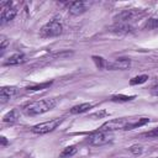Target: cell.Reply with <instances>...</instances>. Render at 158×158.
Instances as JSON below:
<instances>
[{"instance_id": "cell-14", "label": "cell", "mask_w": 158, "mask_h": 158, "mask_svg": "<svg viewBox=\"0 0 158 158\" xmlns=\"http://www.w3.org/2000/svg\"><path fill=\"white\" fill-rule=\"evenodd\" d=\"M77 151H78V148H77L75 146H68V147H65V148L60 152L59 157H60V158H68V157H72V156H74V154L77 153Z\"/></svg>"}, {"instance_id": "cell-1", "label": "cell", "mask_w": 158, "mask_h": 158, "mask_svg": "<svg viewBox=\"0 0 158 158\" xmlns=\"http://www.w3.org/2000/svg\"><path fill=\"white\" fill-rule=\"evenodd\" d=\"M56 105H57V99L47 98V99H42V100L30 102L28 105H26L22 109V111L27 116H36V115H41V114H44V112L54 109Z\"/></svg>"}, {"instance_id": "cell-9", "label": "cell", "mask_w": 158, "mask_h": 158, "mask_svg": "<svg viewBox=\"0 0 158 158\" xmlns=\"http://www.w3.org/2000/svg\"><path fill=\"white\" fill-rule=\"evenodd\" d=\"M131 65V60L128 58H118L115 59L114 62H106L105 68L106 69H118V70H125L128 69Z\"/></svg>"}, {"instance_id": "cell-17", "label": "cell", "mask_w": 158, "mask_h": 158, "mask_svg": "<svg viewBox=\"0 0 158 158\" xmlns=\"http://www.w3.org/2000/svg\"><path fill=\"white\" fill-rule=\"evenodd\" d=\"M147 79H148V75H146V74H142V75H137V77H135V78H132V79L130 80V84H131V85L142 84V83L147 81Z\"/></svg>"}, {"instance_id": "cell-16", "label": "cell", "mask_w": 158, "mask_h": 158, "mask_svg": "<svg viewBox=\"0 0 158 158\" xmlns=\"http://www.w3.org/2000/svg\"><path fill=\"white\" fill-rule=\"evenodd\" d=\"M16 120H17V111H16V110L9 111V112L2 117V121H4V122H10V123L15 122Z\"/></svg>"}, {"instance_id": "cell-6", "label": "cell", "mask_w": 158, "mask_h": 158, "mask_svg": "<svg viewBox=\"0 0 158 158\" xmlns=\"http://www.w3.org/2000/svg\"><path fill=\"white\" fill-rule=\"evenodd\" d=\"M131 122V118H126V117H121V118H114L110 120L107 122H105L100 130L101 131H107V132H112L116 130H127L128 123Z\"/></svg>"}, {"instance_id": "cell-5", "label": "cell", "mask_w": 158, "mask_h": 158, "mask_svg": "<svg viewBox=\"0 0 158 158\" xmlns=\"http://www.w3.org/2000/svg\"><path fill=\"white\" fill-rule=\"evenodd\" d=\"M62 118H52L49 121H46V122H42V123H37L35 125L31 131L33 133H37V135H44V133H48V132H52L54 131L60 123H62Z\"/></svg>"}, {"instance_id": "cell-11", "label": "cell", "mask_w": 158, "mask_h": 158, "mask_svg": "<svg viewBox=\"0 0 158 158\" xmlns=\"http://www.w3.org/2000/svg\"><path fill=\"white\" fill-rule=\"evenodd\" d=\"M23 62H26V56L23 53H14L4 62V65H19Z\"/></svg>"}, {"instance_id": "cell-4", "label": "cell", "mask_w": 158, "mask_h": 158, "mask_svg": "<svg viewBox=\"0 0 158 158\" xmlns=\"http://www.w3.org/2000/svg\"><path fill=\"white\" fill-rule=\"evenodd\" d=\"M143 14H144V10L142 9H126L121 11L115 17V20L116 22H121V23H131L132 21L139 19Z\"/></svg>"}, {"instance_id": "cell-23", "label": "cell", "mask_w": 158, "mask_h": 158, "mask_svg": "<svg viewBox=\"0 0 158 158\" xmlns=\"http://www.w3.org/2000/svg\"><path fill=\"white\" fill-rule=\"evenodd\" d=\"M151 91H152V94H153V95H156V96H158V84H156L154 86H152V89H151Z\"/></svg>"}, {"instance_id": "cell-8", "label": "cell", "mask_w": 158, "mask_h": 158, "mask_svg": "<svg viewBox=\"0 0 158 158\" xmlns=\"http://www.w3.org/2000/svg\"><path fill=\"white\" fill-rule=\"evenodd\" d=\"M65 6L69 14L73 16L81 15L83 12L86 11V2L84 1H69V2H65Z\"/></svg>"}, {"instance_id": "cell-3", "label": "cell", "mask_w": 158, "mask_h": 158, "mask_svg": "<svg viewBox=\"0 0 158 158\" xmlns=\"http://www.w3.org/2000/svg\"><path fill=\"white\" fill-rule=\"evenodd\" d=\"M114 139V136L111 132H107V131H96L94 133H91L89 137H88V142L89 144L91 146H104V144H107L110 142H112Z\"/></svg>"}, {"instance_id": "cell-21", "label": "cell", "mask_w": 158, "mask_h": 158, "mask_svg": "<svg viewBox=\"0 0 158 158\" xmlns=\"http://www.w3.org/2000/svg\"><path fill=\"white\" fill-rule=\"evenodd\" d=\"M130 151H131L133 154H141V153H142L141 146H132V147H130Z\"/></svg>"}, {"instance_id": "cell-24", "label": "cell", "mask_w": 158, "mask_h": 158, "mask_svg": "<svg viewBox=\"0 0 158 158\" xmlns=\"http://www.w3.org/2000/svg\"><path fill=\"white\" fill-rule=\"evenodd\" d=\"M1 143H2V144H6V139H5V137H1Z\"/></svg>"}, {"instance_id": "cell-19", "label": "cell", "mask_w": 158, "mask_h": 158, "mask_svg": "<svg viewBox=\"0 0 158 158\" xmlns=\"http://www.w3.org/2000/svg\"><path fill=\"white\" fill-rule=\"evenodd\" d=\"M143 137H158V127H156V128H153V130H151V131H148V132H146V133H143L142 135Z\"/></svg>"}, {"instance_id": "cell-22", "label": "cell", "mask_w": 158, "mask_h": 158, "mask_svg": "<svg viewBox=\"0 0 158 158\" xmlns=\"http://www.w3.org/2000/svg\"><path fill=\"white\" fill-rule=\"evenodd\" d=\"M51 83H44V84H41V85H36V86H32V88H28L30 90H38V89H42V88H46Z\"/></svg>"}, {"instance_id": "cell-18", "label": "cell", "mask_w": 158, "mask_h": 158, "mask_svg": "<svg viewBox=\"0 0 158 158\" xmlns=\"http://www.w3.org/2000/svg\"><path fill=\"white\" fill-rule=\"evenodd\" d=\"M135 96H127V95H114L112 96V101H130L132 100Z\"/></svg>"}, {"instance_id": "cell-20", "label": "cell", "mask_w": 158, "mask_h": 158, "mask_svg": "<svg viewBox=\"0 0 158 158\" xmlns=\"http://www.w3.org/2000/svg\"><path fill=\"white\" fill-rule=\"evenodd\" d=\"M7 43H9L7 38H6L5 36H1V37H0V49H1V52H4V51H5V48H6Z\"/></svg>"}, {"instance_id": "cell-10", "label": "cell", "mask_w": 158, "mask_h": 158, "mask_svg": "<svg viewBox=\"0 0 158 158\" xmlns=\"http://www.w3.org/2000/svg\"><path fill=\"white\" fill-rule=\"evenodd\" d=\"M17 93V89L15 86H2L0 90V101L1 104H5L9 101L15 94Z\"/></svg>"}, {"instance_id": "cell-12", "label": "cell", "mask_w": 158, "mask_h": 158, "mask_svg": "<svg viewBox=\"0 0 158 158\" xmlns=\"http://www.w3.org/2000/svg\"><path fill=\"white\" fill-rule=\"evenodd\" d=\"M112 32L116 33H128L132 31V26L130 23H121V22H116L112 27H111Z\"/></svg>"}, {"instance_id": "cell-15", "label": "cell", "mask_w": 158, "mask_h": 158, "mask_svg": "<svg viewBox=\"0 0 158 158\" xmlns=\"http://www.w3.org/2000/svg\"><path fill=\"white\" fill-rule=\"evenodd\" d=\"M157 27H158V16L149 17L144 23V28H147V30H154Z\"/></svg>"}, {"instance_id": "cell-13", "label": "cell", "mask_w": 158, "mask_h": 158, "mask_svg": "<svg viewBox=\"0 0 158 158\" xmlns=\"http://www.w3.org/2000/svg\"><path fill=\"white\" fill-rule=\"evenodd\" d=\"M91 107H93V104H90V102H83V104H80V105L73 106V107L70 109V114H74V115H77V114H83V112L88 111V110L91 109Z\"/></svg>"}, {"instance_id": "cell-7", "label": "cell", "mask_w": 158, "mask_h": 158, "mask_svg": "<svg viewBox=\"0 0 158 158\" xmlns=\"http://www.w3.org/2000/svg\"><path fill=\"white\" fill-rule=\"evenodd\" d=\"M0 9H1V14H0V19H1V25L6 23V22H10L15 19L16 14H17V10L16 7L12 6V4L10 1H6V2H1L0 4Z\"/></svg>"}, {"instance_id": "cell-2", "label": "cell", "mask_w": 158, "mask_h": 158, "mask_svg": "<svg viewBox=\"0 0 158 158\" xmlns=\"http://www.w3.org/2000/svg\"><path fill=\"white\" fill-rule=\"evenodd\" d=\"M62 32H63V22L60 17H53L46 25L42 26L40 31V36L43 38H51L62 35Z\"/></svg>"}]
</instances>
